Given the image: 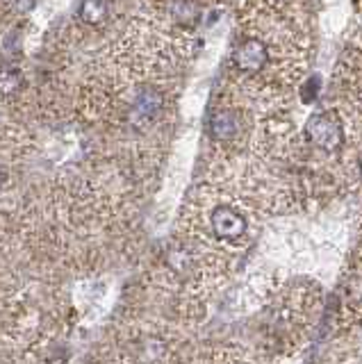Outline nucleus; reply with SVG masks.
Listing matches in <instances>:
<instances>
[{
	"instance_id": "39448f33",
	"label": "nucleus",
	"mask_w": 362,
	"mask_h": 364,
	"mask_svg": "<svg viewBox=\"0 0 362 364\" xmlns=\"http://www.w3.org/2000/svg\"><path fill=\"white\" fill-rule=\"evenodd\" d=\"M23 89V73L14 64L0 66V96H14Z\"/></svg>"
},
{
	"instance_id": "f03ea898",
	"label": "nucleus",
	"mask_w": 362,
	"mask_h": 364,
	"mask_svg": "<svg viewBox=\"0 0 362 364\" xmlns=\"http://www.w3.org/2000/svg\"><path fill=\"white\" fill-rule=\"evenodd\" d=\"M210 232L223 244H242L248 237V216L230 203H219L210 214Z\"/></svg>"
},
{
	"instance_id": "20e7f679",
	"label": "nucleus",
	"mask_w": 362,
	"mask_h": 364,
	"mask_svg": "<svg viewBox=\"0 0 362 364\" xmlns=\"http://www.w3.org/2000/svg\"><path fill=\"white\" fill-rule=\"evenodd\" d=\"M162 109V96L160 91L153 89V87H144L142 94L134 98L132 107H130V121L132 125H137V128H142V125H149L155 121L157 112Z\"/></svg>"
},
{
	"instance_id": "f257e3e1",
	"label": "nucleus",
	"mask_w": 362,
	"mask_h": 364,
	"mask_svg": "<svg viewBox=\"0 0 362 364\" xmlns=\"http://www.w3.org/2000/svg\"><path fill=\"white\" fill-rule=\"evenodd\" d=\"M335 98L362 119V23L335 66Z\"/></svg>"
},
{
	"instance_id": "423d86ee",
	"label": "nucleus",
	"mask_w": 362,
	"mask_h": 364,
	"mask_svg": "<svg viewBox=\"0 0 362 364\" xmlns=\"http://www.w3.org/2000/svg\"><path fill=\"white\" fill-rule=\"evenodd\" d=\"M78 16L87 26H98L107 16V0H82L80 9H78Z\"/></svg>"
},
{
	"instance_id": "0eeeda50",
	"label": "nucleus",
	"mask_w": 362,
	"mask_h": 364,
	"mask_svg": "<svg viewBox=\"0 0 362 364\" xmlns=\"http://www.w3.org/2000/svg\"><path fill=\"white\" fill-rule=\"evenodd\" d=\"M5 180H7V173H5V171H3V168H0V187H3V185H5Z\"/></svg>"
},
{
	"instance_id": "7ed1b4c3",
	"label": "nucleus",
	"mask_w": 362,
	"mask_h": 364,
	"mask_svg": "<svg viewBox=\"0 0 362 364\" xmlns=\"http://www.w3.org/2000/svg\"><path fill=\"white\" fill-rule=\"evenodd\" d=\"M246 123L242 112L235 107H217L208 119V132L214 141L219 144H233L246 132Z\"/></svg>"
}]
</instances>
